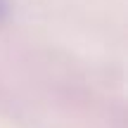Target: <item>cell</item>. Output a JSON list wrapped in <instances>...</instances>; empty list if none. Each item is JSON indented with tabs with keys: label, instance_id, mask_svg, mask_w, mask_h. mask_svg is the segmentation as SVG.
Listing matches in <instances>:
<instances>
[{
	"label": "cell",
	"instance_id": "cell-1",
	"mask_svg": "<svg viewBox=\"0 0 128 128\" xmlns=\"http://www.w3.org/2000/svg\"><path fill=\"white\" fill-rule=\"evenodd\" d=\"M5 14H7V2H5V0H0V19H2Z\"/></svg>",
	"mask_w": 128,
	"mask_h": 128
}]
</instances>
